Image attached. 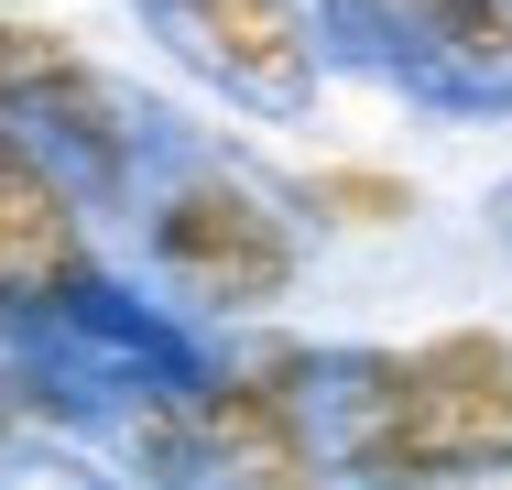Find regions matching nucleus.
Returning a JSON list of instances; mask_svg holds the SVG:
<instances>
[{
  "label": "nucleus",
  "instance_id": "6",
  "mask_svg": "<svg viewBox=\"0 0 512 490\" xmlns=\"http://www.w3.org/2000/svg\"><path fill=\"white\" fill-rule=\"evenodd\" d=\"M414 88H469L512 66V0H338Z\"/></svg>",
  "mask_w": 512,
  "mask_h": 490
},
{
  "label": "nucleus",
  "instance_id": "2",
  "mask_svg": "<svg viewBox=\"0 0 512 490\" xmlns=\"http://www.w3.org/2000/svg\"><path fill=\"white\" fill-rule=\"evenodd\" d=\"M142 251H153L164 294L197 305V316H262V305L295 294V262H306L295 251V218L251 175L197 164V153L142 196Z\"/></svg>",
  "mask_w": 512,
  "mask_h": 490
},
{
  "label": "nucleus",
  "instance_id": "8",
  "mask_svg": "<svg viewBox=\"0 0 512 490\" xmlns=\"http://www.w3.org/2000/svg\"><path fill=\"white\" fill-rule=\"evenodd\" d=\"M491 240H502V251H512V186L491 196Z\"/></svg>",
  "mask_w": 512,
  "mask_h": 490
},
{
  "label": "nucleus",
  "instance_id": "9",
  "mask_svg": "<svg viewBox=\"0 0 512 490\" xmlns=\"http://www.w3.org/2000/svg\"><path fill=\"white\" fill-rule=\"evenodd\" d=\"M447 490H512V469H491V480H447Z\"/></svg>",
  "mask_w": 512,
  "mask_h": 490
},
{
  "label": "nucleus",
  "instance_id": "5",
  "mask_svg": "<svg viewBox=\"0 0 512 490\" xmlns=\"http://www.w3.org/2000/svg\"><path fill=\"white\" fill-rule=\"evenodd\" d=\"M207 88H229L262 120H295L316 98V11L306 0H131Z\"/></svg>",
  "mask_w": 512,
  "mask_h": 490
},
{
  "label": "nucleus",
  "instance_id": "3",
  "mask_svg": "<svg viewBox=\"0 0 512 490\" xmlns=\"http://www.w3.org/2000/svg\"><path fill=\"white\" fill-rule=\"evenodd\" d=\"M316 349H251L229 371H197L186 403V447L207 490H316L327 480V436H316Z\"/></svg>",
  "mask_w": 512,
  "mask_h": 490
},
{
  "label": "nucleus",
  "instance_id": "4",
  "mask_svg": "<svg viewBox=\"0 0 512 490\" xmlns=\"http://www.w3.org/2000/svg\"><path fill=\"white\" fill-rule=\"evenodd\" d=\"M109 294L120 284H109L99 251H88V196L0 120V327L55 338L88 305H109Z\"/></svg>",
  "mask_w": 512,
  "mask_h": 490
},
{
  "label": "nucleus",
  "instance_id": "1",
  "mask_svg": "<svg viewBox=\"0 0 512 490\" xmlns=\"http://www.w3.org/2000/svg\"><path fill=\"white\" fill-rule=\"evenodd\" d=\"M360 490H447L512 469V338L447 327L425 349L338 360V458Z\"/></svg>",
  "mask_w": 512,
  "mask_h": 490
},
{
  "label": "nucleus",
  "instance_id": "7",
  "mask_svg": "<svg viewBox=\"0 0 512 490\" xmlns=\"http://www.w3.org/2000/svg\"><path fill=\"white\" fill-rule=\"evenodd\" d=\"M306 207L349 218V229H393V218L414 207V186H393V175H349V164H327V175H306Z\"/></svg>",
  "mask_w": 512,
  "mask_h": 490
}]
</instances>
